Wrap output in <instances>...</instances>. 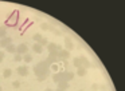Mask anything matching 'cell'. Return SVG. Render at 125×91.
I'll use <instances>...</instances> for the list:
<instances>
[{
	"mask_svg": "<svg viewBox=\"0 0 125 91\" xmlns=\"http://www.w3.org/2000/svg\"><path fill=\"white\" fill-rule=\"evenodd\" d=\"M34 72H35L38 80H44L50 74V67L47 66L44 62H41L39 64H36V66L34 67Z\"/></svg>",
	"mask_w": 125,
	"mask_h": 91,
	"instance_id": "cell-1",
	"label": "cell"
},
{
	"mask_svg": "<svg viewBox=\"0 0 125 91\" xmlns=\"http://www.w3.org/2000/svg\"><path fill=\"white\" fill-rule=\"evenodd\" d=\"M58 74H59L61 80H65V82L71 80V79L74 78V75H75L73 71H58Z\"/></svg>",
	"mask_w": 125,
	"mask_h": 91,
	"instance_id": "cell-2",
	"label": "cell"
},
{
	"mask_svg": "<svg viewBox=\"0 0 125 91\" xmlns=\"http://www.w3.org/2000/svg\"><path fill=\"white\" fill-rule=\"evenodd\" d=\"M15 54H19V55H24V54H28V47H27V44L26 43H20L19 46L16 47V52Z\"/></svg>",
	"mask_w": 125,
	"mask_h": 91,
	"instance_id": "cell-3",
	"label": "cell"
},
{
	"mask_svg": "<svg viewBox=\"0 0 125 91\" xmlns=\"http://www.w3.org/2000/svg\"><path fill=\"white\" fill-rule=\"evenodd\" d=\"M69 56H70V52L67 50H61L58 52V60H67Z\"/></svg>",
	"mask_w": 125,
	"mask_h": 91,
	"instance_id": "cell-4",
	"label": "cell"
},
{
	"mask_svg": "<svg viewBox=\"0 0 125 91\" xmlns=\"http://www.w3.org/2000/svg\"><path fill=\"white\" fill-rule=\"evenodd\" d=\"M12 43V37H10V36H6V37H1L0 39V47L1 48H6L8 44H11Z\"/></svg>",
	"mask_w": 125,
	"mask_h": 91,
	"instance_id": "cell-5",
	"label": "cell"
},
{
	"mask_svg": "<svg viewBox=\"0 0 125 91\" xmlns=\"http://www.w3.org/2000/svg\"><path fill=\"white\" fill-rule=\"evenodd\" d=\"M16 72L20 75V76H27L28 75V67L27 66H19L16 70Z\"/></svg>",
	"mask_w": 125,
	"mask_h": 91,
	"instance_id": "cell-6",
	"label": "cell"
},
{
	"mask_svg": "<svg viewBox=\"0 0 125 91\" xmlns=\"http://www.w3.org/2000/svg\"><path fill=\"white\" fill-rule=\"evenodd\" d=\"M47 50H49V52H54V51L59 52L61 47H59V46H57L55 43H49V44H47Z\"/></svg>",
	"mask_w": 125,
	"mask_h": 91,
	"instance_id": "cell-7",
	"label": "cell"
},
{
	"mask_svg": "<svg viewBox=\"0 0 125 91\" xmlns=\"http://www.w3.org/2000/svg\"><path fill=\"white\" fill-rule=\"evenodd\" d=\"M79 60H81V67L83 66V68H86V70L90 67V62H89L87 58H85V56H79Z\"/></svg>",
	"mask_w": 125,
	"mask_h": 91,
	"instance_id": "cell-8",
	"label": "cell"
},
{
	"mask_svg": "<svg viewBox=\"0 0 125 91\" xmlns=\"http://www.w3.org/2000/svg\"><path fill=\"white\" fill-rule=\"evenodd\" d=\"M70 87L69 86V82H65V80H61V82H58V88H61V90H67V88Z\"/></svg>",
	"mask_w": 125,
	"mask_h": 91,
	"instance_id": "cell-9",
	"label": "cell"
},
{
	"mask_svg": "<svg viewBox=\"0 0 125 91\" xmlns=\"http://www.w3.org/2000/svg\"><path fill=\"white\" fill-rule=\"evenodd\" d=\"M32 51L36 54H42L43 52V47H42L41 44H38V43H35V44L32 46Z\"/></svg>",
	"mask_w": 125,
	"mask_h": 91,
	"instance_id": "cell-10",
	"label": "cell"
},
{
	"mask_svg": "<svg viewBox=\"0 0 125 91\" xmlns=\"http://www.w3.org/2000/svg\"><path fill=\"white\" fill-rule=\"evenodd\" d=\"M6 50H7V52H10V54H15V52H16V46H14L11 43V44H8L6 47Z\"/></svg>",
	"mask_w": 125,
	"mask_h": 91,
	"instance_id": "cell-11",
	"label": "cell"
},
{
	"mask_svg": "<svg viewBox=\"0 0 125 91\" xmlns=\"http://www.w3.org/2000/svg\"><path fill=\"white\" fill-rule=\"evenodd\" d=\"M7 36V27L6 26H0V39Z\"/></svg>",
	"mask_w": 125,
	"mask_h": 91,
	"instance_id": "cell-12",
	"label": "cell"
},
{
	"mask_svg": "<svg viewBox=\"0 0 125 91\" xmlns=\"http://www.w3.org/2000/svg\"><path fill=\"white\" fill-rule=\"evenodd\" d=\"M23 62H24V63H31V62H32V55L24 54V55H23Z\"/></svg>",
	"mask_w": 125,
	"mask_h": 91,
	"instance_id": "cell-13",
	"label": "cell"
},
{
	"mask_svg": "<svg viewBox=\"0 0 125 91\" xmlns=\"http://www.w3.org/2000/svg\"><path fill=\"white\" fill-rule=\"evenodd\" d=\"M11 75H12V70H11V68H6V70L3 71V76L6 78V79L11 78Z\"/></svg>",
	"mask_w": 125,
	"mask_h": 91,
	"instance_id": "cell-14",
	"label": "cell"
},
{
	"mask_svg": "<svg viewBox=\"0 0 125 91\" xmlns=\"http://www.w3.org/2000/svg\"><path fill=\"white\" fill-rule=\"evenodd\" d=\"M77 75H78V76H85V75H86V68H83V67H78V70H77Z\"/></svg>",
	"mask_w": 125,
	"mask_h": 91,
	"instance_id": "cell-15",
	"label": "cell"
},
{
	"mask_svg": "<svg viewBox=\"0 0 125 91\" xmlns=\"http://www.w3.org/2000/svg\"><path fill=\"white\" fill-rule=\"evenodd\" d=\"M14 62H16V63H19V62H23V56L19 55V54H15L14 56Z\"/></svg>",
	"mask_w": 125,
	"mask_h": 91,
	"instance_id": "cell-16",
	"label": "cell"
},
{
	"mask_svg": "<svg viewBox=\"0 0 125 91\" xmlns=\"http://www.w3.org/2000/svg\"><path fill=\"white\" fill-rule=\"evenodd\" d=\"M73 66H75L77 68L81 67V60H79V58H74L73 59Z\"/></svg>",
	"mask_w": 125,
	"mask_h": 91,
	"instance_id": "cell-17",
	"label": "cell"
},
{
	"mask_svg": "<svg viewBox=\"0 0 125 91\" xmlns=\"http://www.w3.org/2000/svg\"><path fill=\"white\" fill-rule=\"evenodd\" d=\"M73 47H74V46H73V43H71L70 42V39H66V50H73Z\"/></svg>",
	"mask_w": 125,
	"mask_h": 91,
	"instance_id": "cell-18",
	"label": "cell"
},
{
	"mask_svg": "<svg viewBox=\"0 0 125 91\" xmlns=\"http://www.w3.org/2000/svg\"><path fill=\"white\" fill-rule=\"evenodd\" d=\"M42 37H43V36H42L41 34H35V35H34V36H32V39L35 40L36 43H39V42H41V39H42Z\"/></svg>",
	"mask_w": 125,
	"mask_h": 91,
	"instance_id": "cell-19",
	"label": "cell"
},
{
	"mask_svg": "<svg viewBox=\"0 0 125 91\" xmlns=\"http://www.w3.org/2000/svg\"><path fill=\"white\" fill-rule=\"evenodd\" d=\"M38 44H41L42 47H43V46H47V44H49V40H47L46 37H42V39H41V42H39Z\"/></svg>",
	"mask_w": 125,
	"mask_h": 91,
	"instance_id": "cell-20",
	"label": "cell"
},
{
	"mask_svg": "<svg viewBox=\"0 0 125 91\" xmlns=\"http://www.w3.org/2000/svg\"><path fill=\"white\" fill-rule=\"evenodd\" d=\"M62 66L66 68V71H69V68H70V63H69L67 60H62Z\"/></svg>",
	"mask_w": 125,
	"mask_h": 91,
	"instance_id": "cell-21",
	"label": "cell"
},
{
	"mask_svg": "<svg viewBox=\"0 0 125 91\" xmlns=\"http://www.w3.org/2000/svg\"><path fill=\"white\" fill-rule=\"evenodd\" d=\"M41 28L42 29H51V26H50V24H47V23H42L41 24Z\"/></svg>",
	"mask_w": 125,
	"mask_h": 91,
	"instance_id": "cell-22",
	"label": "cell"
},
{
	"mask_svg": "<svg viewBox=\"0 0 125 91\" xmlns=\"http://www.w3.org/2000/svg\"><path fill=\"white\" fill-rule=\"evenodd\" d=\"M52 80H54L55 83H58V82H61V78H59V74H54V76H52Z\"/></svg>",
	"mask_w": 125,
	"mask_h": 91,
	"instance_id": "cell-23",
	"label": "cell"
},
{
	"mask_svg": "<svg viewBox=\"0 0 125 91\" xmlns=\"http://www.w3.org/2000/svg\"><path fill=\"white\" fill-rule=\"evenodd\" d=\"M50 68H51L52 71H58V68H59V67H58V63H54V64H51V66H50Z\"/></svg>",
	"mask_w": 125,
	"mask_h": 91,
	"instance_id": "cell-24",
	"label": "cell"
},
{
	"mask_svg": "<svg viewBox=\"0 0 125 91\" xmlns=\"http://www.w3.org/2000/svg\"><path fill=\"white\" fill-rule=\"evenodd\" d=\"M12 86H14V88H19L20 87V82L19 80H15V82H12Z\"/></svg>",
	"mask_w": 125,
	"mask_h": 91,
	"instance_id": "cell-25",
	"label": "cell"
},
{
	"mask_svg": "<svg viewBox=\"0 0 125 91\" xmlns=\"http://www.w3.org/2000/svg\"><path fill=\"white\" fill-rule=\"evenodd\" d=\"M3 59H4V52L0 51V62H3Z\"/></svg>",
	"mask_w": 125,
	"mask_h": 91,
	"instance_id": "cell-26",
	"label": "cell"
},
{
	"mask_svg": "<svg viewBox=\"0 0 125 91\" xmlns=\"http://www.w3.org/2000/svg\"><path fill=\"white\" fill-rule=\"evenodd\" d=\"M92 88H93V90H98V84H97V83H94V84H92Z\"/></svg>",
	"mask_w": 125,
	"mask_h": 91,
	"instance_id": "cell-27",
	"label": "cell"
},
{
	"mask_svg": "<svg viewBox=\"0 0 125 91\" xmlns=\"http://www.w3.org/2000/svg\"><path fill=\"white\" fill-rule=\"evenodd\" d=\"M44 91H54V90H51V88H46Z\"/></svg>",
	"mask_w": 125,
	"mask_h": 91,
	"instance_id": "cell-28",
	"label": "cell"
},
{
	"mask_svg": "<svg viewBox=\"0 0 125 91\" xmlns=\"http://www.w3.org/2000/svg\"><path fill=\"white\" fill-rule=\"evenodd\" d=\"M55 91H65V90H61V88H57Z\"/></svg>",
	"mask_w": 125,
	"mask_h": 91,
	"instance_id": "cell-29",
	"label": "cell"
},
{
	"mask_svg": "<svg viewBox=\"0 0 125 91\" xmlns=\"http://www.w3.org/2000/svg\"><path fill=\"white\" fill-rule=\"evenodd\" d=\"M0 91H1V87H0Z\"/></svg>",
	"mask_w": 125,
	"mask_h": 91,
	"instance_id": "cell-30",
	"label": "cell"
},
{
	"mask_svg": "<svg viewBox=\"0 0 125 91\" xmlns=\"http://www.w3.org/2000/svg\"><path fill=\"white\" fill-rule=\"evenodd\" d=\"M79 91H83V90H79Z\"/></svg>",
	"mask_w": 125,
	"mask_h": 91,
	"instance_id": "cell-31",
	"label": "cell"
}]
</instances>
